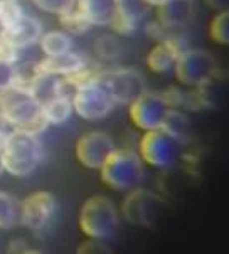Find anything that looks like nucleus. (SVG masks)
Returning a JSON list of instances; mask_svg holds the SVG:
<instances>
[{"instance_id": "f8f14e48", "label": "nucleus", "mask_w": 229, "mask_h": 254, "mask_svg": "<svg viewBox=\"0 0 229 254\" xmlns=\"http://www.w3.org/2000/svg\"><path fill=\"white\" fill-rule=\"evenodd\" d=\"M115 150V143L106 133L91 131L81 136L76 143V158L88 169H99L106 157Z\"/></svg>"}, {"instance_id": "ddd939ff", "label": "nucleus", "mask_w": 229, "mask_h": 254, "mask_svg": "<svg viewBox=\"0 0 229 254\" xmlns=\"http://www.w3.org/2000/svg\"><path fill=\"white\" fill-rule=\"evenodd\" d=\"M147 5L144 0H116L115 17L111 20V27L123 36H130L138 29L145 15Z\"/></svg>"}, {"instance_id": "a878e982", "label": "nucleus", "mask_w": 229, "mask_h": 254, "mask_svg": "<svg viewBox=\"0 0 229 254\" xmlns=\"http://www.w3.org/2000/svg\"><path fill=\"white\" fill-rule=\"evenodd\" d=\"M22 15L24 12L17 2L0 0V34L7 32Z\"/></svg>"}, {"instance_id": "7ed1b4c3", "label": "nucleus", "mask_w": 229, "mask_h": 254, "mask_svg": "<svg viewBox=\"0 0 229 254\" xmlns=\"http://www.w3.org/2000/svg\"><path fill=\"white\" fill-rule=\"evenodd\" d=\"M120 214L105 195H94L79 210V227L89 239H110L118 229Z\"/></svg>"}, {"instance_id": "cd10ccee", "label": "nucleus", "mask_w": 229, "mask_h": 254, "mask_svg": "<svg viewBox=\"0 0 229 254\" xmlns=\"http://www.w3.org/2000/svg\"><path fill=\"white\" fill-rule=\"evenodd\" d=\"M96 53L105 59H115L122 54V44L113 36H101L94 46Z\"/></svg>"}, {"instance_id": "423d86ee", "label": "nucleus", "mask_w": 229, "mask_h": 254, "mask_svg": "<svg viewBox=\"0 0 229 254\" xmlns=\"http://www.w3.org/2000/svg\"><path fill=\"white\" fill-rule=\"evenodd\" d=\"M163 212V200L157 193L147 189H132L122 204V216L132 226L149 227L160 219Z\"/></svg>"}, {"instance_id": "b1692460", "label": "nucleus", "mask_w": 229, "mask_h": 254, "mask_svg": "<svg viewBox=\"0 0 229 254\" xmlns=\"http://www.w3.org/2000/svg\"><path fill=\"white\" fill-rule=\"evenodd\" d=\"M41 66L39 63H24L15 66V74H14V83L12 86L15 88H20L24 91H29L31 84L34 83V79L41 74Z\"/></svg>"}, {"instance_id": "6e6552de", "label": "nucleus", "mask_w": 229, "mask_h": 254, "mask_svg": "<svg viewBox=\"0 0 229 254\" xmlns=\"http://www.w3.org/2000/svg\"><path fill=\"white\" fill-rule=\"evenodd\" d=\"M138 148H140L138 155L145 163L157 167V169H165L175 162L179 141L167 135L160 128H157V130L145 131Z\"/></svg>"}, {"instance_id": "5701e85b", "label": "nucleus", "mask_w": 229, "mask_h": 254, "mask_svg": "<svg viewBox=\"0 0 229 254\" xmlns=\"http://www.w3.org/2000/svg\"><path fill=\"white\" fill-rule=\"evenodd\" d=\"M20 222V204L14 195L0 192V229H10Z\"/></svg>"}, {"instance_id": "1a4fd4ad", "label": "nucleus", "mask_w": 229, "mask_h": 254, "mask_svg": "<svg viewBox=\"0 0 229 254\" xmlns=\"http://www.w3.org/2000/svg\"><path fill=\"white\" fill-rule=\"evenodd\" d=\"M106 83L115 105H130L145 93V79L135 69H115L98 74Z\"/></svg>"}, {"instance_id": "4be33fe9", "label": "nucleus", "mask_w": 229, "mask_h": 254, "mask_svg": "<svg viewBox=\"0 0 229 254\" xmlns=\"http://www.w3.org/2000/svg\"><path fill=\"white\" fill-rule=\"evenodd\" d=\"M39 42H41V49L46 56L64 54L68 51H71L73 47L71 37L66 32H59V31L44 34V36H41V39H39Z\"/></svg>"}, {"instance_id": "4468645a", "label": "nucleus", "mask_w": 229, "mask_h": 254, "mask_svg": "<svg viewBox=\"0 0 229 254\" xmlns=\"http://www.w3.org/2000/svg\"><path fill=\"white\" fill-rule=\"evenodd\" d=\"M157 22L165 31H179L191 22L194 15V2L192 0H170L157 7Z\"/></svg>"}, {"instance_id": "473e14b6", "label": "nucleus", "mask_w": 229, "mask_h": 254, "mask_svg": "<svg viewBox=\"0 0 229 254\" xmlns=\"http://www.w3.org/2000/svg\"><path fill=\"white\" fill-rule=\"evenodd\" d=\"M207 5L213 7L214 10H226L228 7V0H206Z\"/></svg>"}, {"instance_id": "20e7f679", "label": "nucleus", "mask_w": 229, "mask_h": 254, "mask_svg": "<svg viewBox=\"0 0 229 254\" xmlns=\"http://www.w3.org/2000/svg\"><path fill=\"white\" fill-rule=\"evenodd\" d=\"M71 103L73 110L81 118L89 120V122L105 118L115 108L113 96H111L106 83L98 74H94L89 81L76 88Z\"/></svg>"}, {"instance_id": "f3484780", "label": "nucleus", "mask_w": 229, "mask_h": 254, "mask_svg": "<svg viewBox=\"0 0 229 254\" xmlns=\"http://www.w3.org/2000/svg\"><path fill=\"white\" fill-rule=\"evenodd\" d=\"M76 7L91 25H110L115 17L116 0H77Z\"/></svg>"}, {"instance_id": "aec40b11", "label": "nucleus", "mask_w": 229, "mask_h": 254, "mask_svg": "<svg viewBox=\"0 0 229 254\" xmlns=\"http://www.w3.org/2000/svg\"><path fill=\"white\" fill-rule=\"evenodd\" d=\"M42 113L47 118L49 125H61L68 122L69 116L73 113V103L68 96L59 94V96L53 98L42 105Z\"/></svg>"}, {"instance_id": "c85d7f7f", "label": "nucleus", "mask_w": 229, "mask_h": 254, "mask_svg": "<svg viewBox=\"0 0 229 254\" xmlns=\"http://www.w3.org/2000/svg\"><path fill=\"white\" fill-rule=\"evenodd\" d=\"M36 5L44 12L49 14H58L61 15L66 10H69L76 3V0H34Z\"/></svg>"}, {"instance_id": "6ab92c4d", "label": "nucleus", "mask_w": 229, "mask_h": 254, "mask_svg": "<svg viewBox=\"0 0 229 254\" xmlns=\"http://www.w3.org/2000/svg\"><path fill=\"white\" fill-rule=\"evenodd\" d=\"M29 93H31L41 105H44V103L51 101L53 98L61 94V79H58V76H54V74L41 72L31 84Z\"/></svg>"}, {"instance_id": "e433bc0d", "label": "nucleus", "mask_w": 229, "mask_h": 254, "mask_svg": "<svg viewBox=\"0 0 229 254\" xmlns=\"http://www.w3.org/2000/svg\"><path fill=\"white\" fill-rule=\"evenodd\" d=\"M10 2H17V0H10Z\"/></svg>"}, {"instance_id": "c756f323", "label": "nucleus", "mask_w": 229, "mask_h": 254, "mask_svg": "<svg viewBox=\"0 0 229 254\" xmlns=\"http://www.w3.org/2000/svg\"><path fill=\"white\" fill-rule=\"evenodd\" d=\"M20 51L22 49H19L17 46L12 44L3 34H0V61L15 64L20 58Z\"/></svg>"}, {"instance_id": "bb28decb", "label": "nucleus", "mask_w": 229, "mask_h": 254, "mask_svg": "<svg viewBox=\"0 0 229 254\" xmlns=\"http://www.w3.org/2000/svg\"><path fill=\"white\" fill-rule=\"evenodd\" d=\"M209 36L218 44H228L229 42V12L221 10L213 19L209 27Z\"/></svg>"}, {"instance_id": "39448f33", "label": "nucleus", "mask_w": 229, "mask_h": 254, "mask_svg": "<svg viewBox=\"0 0 229 254\" xmlns=\"http://www.w3.org/2000/svg\"><path fill=\"white\" fill-rule=\"evenodd\" d=\"M0 113L10 122L14 130H24L42 115V105L29 91L10 86L0 91Z\"/></svg>"}, {"instance_id": "9d476101", "label": "nucleus", "mask_w": 229, "mask_h": 254, "mask_svg": "<svg viewBox=\"0 0 229 254\" xmlns=\"http://www.w3.org/2000/svg\"><path fill=\"white\" fill-rule=\"evenodd\" d=\"M130 118L135 127L144 131L157 130L160 128L168 106L162 94L157 93H142L130 105Z\"/></svg>"}, {"instance_id": "dca6fc26", "label": "nucleus", "mask_w": 229, "mask_h": 254, "mask_svg": "<svg viewBox=\"0 0 229 254\" xmlns=\"http://www.w3.org/2000/svg\"><path fill=\"white\" fill-rule=\"evenodd\" d=\"M42 72L47 74H54V76H71L75 72L84 69L86 61L76 53H68L59 54V56H46L44 61L39 63Z\"/></svg>"}, {"instance_id": "f03ea898", "label": "nucleus", "mask_w": 229, "mask_h": 254, "mask_svg": "<svg viewBox=\"0 0 229 254\" xmlns=\"http://www.w3.org/2000/svg\"><path fill=\"white\" fill-rule=\"evenodd\" d=\"M103 184L113 190H132L144 179V160L133 150H113L99 167Z\"/></svg>"}, {"instance_id": "7c9ffc66", "label": "nucleus", "mask_w": 229, "mask_h": 254, "mask_svg": "<svg viewBox=\"0 0 229 254\" xmlns=\"http://www.w3.org/2000/svg\"><path fill=\"white\" fill-rule=\"evenodd\" d=\"M14 74H15V64L0 61V91L10 88L12 83H14Z\"/></svg>"}, {"instance_id": "2f4dec72", "label": "nucleus", "mask_w": 229, "mask_h": 254, "mask_svg": "<svg viewBox=\"0 0 229 254\" xmlns=\"http://www.w3.org/2000/svg\"><path fill=\"white\" fill-rule=\"evenodd\" d=\"M101 244H103L101 239H91V241H88L84 246H81L77 251L79 253H108L110 251V249L101 246Z\"/></svg>"}, {"instance_id": "9b49d317", "label": "nucleus", "mask_w": 229, "mask_h": 254, "mask_svg": "<svg viewBox=\"0 0 229 254\" xmlns=\"http://www.w3.org/2000/svg\"><path fill=\"white\" fill-rule=\"evenodd\" d=\"M56 212V199L49 192H34L20 204V224L29 231H42Z\"/></svg>"}, {"instance_id": "2eb2a0df", "label": "nucleus", "mask_w": 229, "mask_h": 254, "mask_svg": "<svg viewBox=\"0 0 229 254\" xmlns=\"http://www.w3.org/2000/svg\"><path fill=\"white\" fill-rule=\"evenodd\" d=\"M3 36L19 49H24V47L39 42V39L42 36V24L36 17L22 15L7 32H3Z\"/></svg>"}, {"instance_id": "393cba45", "label": "nucleus", "mask_w": 229, "mask_h": 254, "mask_svg": "<svg viewBox=\"0 0 229 254\" xmlns=\"http://www.w3.org/2000/svg\"><path fill=\"white\" fill-rule=\"evenodd\" d=\"M59 20H61V24L69 32H75V34H83L91 27V24L86 20V17L83 14H81L79 8L76 7V3L69 8V10L59 15Z\"/></svg>"}, {"instance_id": "f257e3e1", "label": "nucleus", "mask_w": 229, "mask_h": 254, "mask_svg": "<svg viewBox=\"0 0 229 254\" xmlns=\"http://www.w3.org/2000/svg\"><path fill=\"white\" fill-rule=\"evenodd\" d=\"M3 169L14 177H27L41 163L42 146L39 136L22 130H12L3 145Z\"/></svg>"}, {"instance_id": "412c9836", "label": "nucleus", "mask_w": 229, "mask_h": 254, "mask_svg": "<svg viewBox=\"0 0 229 254\" xmlns=\"http://www.w3.org/2000/svg\"><path fill=\"white\" fill-rule=\"evenodd\" d=\"M160 130H163L167 135H170L172 138L180 141L187 135L189 130V120L184 113H180L179 110L168 108L165 116H163V122L160 125Z\"/></svg>"}, {"instance_id": "c9c22d12", "label": "nucleus", "mask_w": 229, "mask_h": 254, "mask_svg": "<svg viewBox=\"0 0 229 254\" xmlns=\"http://www.w3.org/2000/svg\"><path fill=\"white\" fill-rule=\"evenodd\" d=\"M5 170L3 169V160H2V152H0V174H2V172Z\"/></svg>"}, {"instance_id": "f704fd0d", "label": "nucleus", "mask_w": 229, "mask_h": 254, "mask_svg": "<svg viewBox=\"0 0 229 254\" xmlns=\"http://www.w3.org/2000/svg\"><path fill=\"white\" fill-rule=\"evenodd\" d=\"M8 133L10 131H7V130H0V150L3 148V145H5V141L8 138Z\"/></svg>"}, {"instance_id": "72a5a7b5", "label": "nucleus", "mask_w": 229, "mask_h": 254, "mask_svg": "<svg viewBox=\"0 0 229 254\" xmlns=\"http://www.w3.org/2000/svg\"><path fill=\"white\" fill-rule=\"evenodd\" d=\"M167 2H170V0H144L145 5H153V7H160Z\"/></svg>"}, {"instance_id": "0eeeda50", "label": "nucleus", "mask_w": 229, "mask_h": 254, "mask_svg": "<svg viewBox=\"0 0 229 254\" xmlns=\"http://www.w3.org/2000/svg\"><path fill=\"white\" fill-rule=\"evenodd\" d=\"M175 76L185 86H199L207 77L216 74L218 63L209 51L185 49L175 59Z\"/></svg>"}, {"instance_id": "a211bd4d", "label": "nucleus", "mask_w": 229, "mask_h": 254, "mask_svg": "<svg viewBox=\"0 0 229 254\" xmlns=\"http://www.w3.org/2000/svg\"><path fill=\"white\" fill-rule=\"evenodd\" d=\"M180 53L175 49L170 42L162 41L160 44H157L147 56V66L152 72L157 74H163V72L170 71L175 64L177 56Z\"/></svg>"}]
</instances>
